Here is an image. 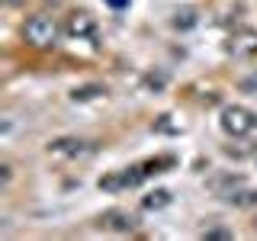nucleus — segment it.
I'll return each mask as SVG.
<instances>
[{
    "instance_id": "obj_8",
    "label": "nucleus",
    "mask_w": 257,
    "mask_h": 241,
    "mask_svg": "<svg viewBox=\"0 0 257 241\" xmlns=\"http://www.w3.org/2000/svg\"><path fill=\"white\" fill-rule=\"evenodd\" d=\"M164 206H171V190H151V193H145L142 196V209L145 212H158V209H164Z\"/></svg>"
},
{
    "instance_id": "obj_9",
    "label": "nucleus",
    "mask_w": 257,
    "mask_h": 241,
    "mask_svg": "<svg viewBox=\"0 0 257 241\" xmlns=\"http://www.w3.org/2000/svg\"><path fill=\"white\" fill-rule=\"evenodd\" d=\"M142 167H145V174H164V171H171V167H177V158L174 155H158V158H148V161H142Z\"/></svg>"
},
{
    "instance_id": "obj_15",
    "label": "nucleus",
    "mask_w": 257,
    "mask_h": 241,
    "mask_svg": "<svg viewBox=\"0 0 257 241\" xmlns=\"http://www.w3.org/2000/svg\"><path fill=\"white\" fill-rule=\"evenodd\" d=\"M238 90H241V93H247V96H257V71L238 80Z\"/></svg>"
},
{
    "instance_id": "obj_11",
    "label": "nucleus",
    "mask_w": 257,
    "mask_h": 241,
    "mask_svg": "<svg viewBox=\"0 0 257 241\" xmlns=\"http://www.w3.org/2000/svg\"><path fill=\"white\" fill-rule=\"evenodd\" d=\"M106 93V87L103 84H84V87H74L71 90V100L74 103H87V100H96V96Z\"/></svg>"
},
{
    "instance_id": "obj_5",
    "label": "nucleus",
    "mask_w": 257,
    "mask_h": 241,
    "mask_svg": "<svg viewBox=\"0 0 257 241\" xmlns=\"http://www.w3.org/2000/svg\"><path fill=\"white\" fill-rule=\"evenodd\" d=\"M64 36L71 39H93L96 36V16L90 10H71L64 16Z\"/></svg>"
},
{
    "instance_id": "obj_10",
    "label": "nucleus",
    "mask_w": 257,
    "mask_h": 241,
    "mask_svg": "<svg viewBox=\"0 0 257 241\" xmlns=\"http://www.w3.org/2000/svg\"><path fill=\"white\" fill-rule=\"evenodd\" d=\"M199 23V16H196V10L193 7H180V10L174 13V20H171V26L174 29H180V32H187V29H193Z\"/></svg>"
},
{
    "instance_id": "obj_6",
    "label": "nucleus",
    "mask_w": 257,
    "mask_h": 241,
    "mask_svg": "<svg viewBox=\"0 0 257 241\" xmlns=\"http://www.w3.org/2000/svg\"><path fill=\"white\" fill-rule=\"evenodd\" d=\"M90 151L93 145L87 139H77V135H61V139L48 142V155H58V158H84Z\"/></svg>"
},
{
    "instance_id": "obj_12",
    "label": "nucleus",
    "mask_w": 257,
    "mask_h": 241,
    "mask_svg": "<svg viewBox=\"0 0 257 241\" xmlns=\"http://www.w3.org/2000/svg\"><path fill=\"white\" fill-rule=\"evenodd\" d=\"M155 132H161V135H180L183 132V123L177 116H158L155 119Z\"/></svg>"
},
{
    "instance_id": "obj_4",
    "label": "nucleus",
    "mask_w": 257,
    "mask_h": 241,
    "mask_svg": "<svg viewBox=\"0 0 257 241\" xmlns=\"http://www.w3.org/2000/svg\"><path fill=\"white\" fill-rule=\"evenodd\" d=\"M103 231H112V235H132L139 228V215L128 212V209H106V212L96 219Z\"/></svg>"
},
{
    "instance_id": "obj_16",
    "label": "nucleus",
    "mask_w": 257,
    "mask_h": 241,
    "mask_svg": "<svg viewBox=\"0 0 257 241\" xmlns=\"http://www.w3.org/2000/svg\"><path fill=\"white\" fill-rule=\"evenodd\" d=\"M164 74H148V77H145V87H151V90H161V87H164Z\"/></svg>"
},
{
    "instance_id": "obj_2",
    "label": "nucleus",
    "mask_w": 257,
    "mask_h": 241,
    "mask_svg": "<svg viewBox=\"0 0 257 241\" xmlns=\"http://www.w3.org/2000/svg\"><path fill=\"white\" fill-rule=\"evenodd\" d=\"M219 126L225 135H231V139H241V135L254 132L257 126V112L247 109V106H225L222 116H219Z\"/></svg>"
},
{
    "instance_id": "obj_7",
    "label": "nucleus",
    "mask_w": 257,
    "mask_h": 241,
    "mask_svg": "<svg viewBox=\"0 0 257 241\" xmlns=\"http://www.w3.org/2000/svg\"><path fill=\"white\" fill-rule=\"evenodd\" d=\"M241 183H244V180H241L238 174H222V177H215V180L209 183V190H212L215 196H222V199H225V196H231V193H235Z\"/></svg>"
},
{
    "instance_id": "obj_18",
    "label": "nucleus",
    "mask_w": 257,
    "mask_h": 241,
    "mask_svg": "<svg viewBox=\"0 0 257 241\" xmlns=\"http://www.w3.org/2000/svg\"><path fill=\"white\" fill-rule=\"evenodd\" d=\"M106 4L112 7V10H122V7H128V0H106Z\"/></svg>"
},
{
    "instance_id": "obj_3",
    "label": "nucleus",
    "mask_w": 257,
    "mask_h": 241,
    "mask_svg": "<svg viewBox=\"0 0 257 241\" xmlns=\"http://www.w3.org/2000/svg\"><path fill=\"white\" fill-rule=\"evenodd\" d=\"M225 55H231V58L244 61V58H254L257 55V29L254 26H238L228 32V39L222 42Z\"/></svg>"
},
{
    "instance_id": "obj_19",
    "label": "nucleus",
    "mask_w": 257,
    "mask_h": 241,
    "mask_svg": "<svg viewBox=\"0 0 257 241\" xmlns=\"http://www.w3.org/2000/svg\"><path fill=\"white\" fill-rule=\"evenodd\" d=\"M26 0H4V7H23Z\"/></svg>"
},
{
    "instance_id": "obj_1",
    "label": "nucleus",
    "mask_w": 257,
    "mask_h": 241,
    "mask_svg": "<svg viewBox=\"0 0 257 241\" xmlns=\"http://www.w3.org/2000/svg\"><path fill=\"white\" fill-rule=\"evenodd\" d=\"M64 32V26H58V20L48 13H32L23 23V42L32 48H52L58 45V36Z\"/></svg>"
},
{
    "instance_id": "obj_13",
    "label": "nucleus",
    "mask_w": 257,
    "mask_h": 241,
    "mask_svg": "<svg viewBox=\"0 0 257 241\" xmlns=\"http://www.w3.org/2000/svg\"><path fill=\"white\" fill-rule=\"evenodd\" d=\"M225 203H231V206H238V209L257 206V190H235L231 196H225Z\"/></svg>"
},
{
    "instance_id": "obj_20",
    "label": "nucleus",
    "mask_w": 257,
    "mask_h": 241,
    "mask_svg": "<svg viewBox=\"0 0 257 241\" xmlns=\"http://www.w3.org/2000/svg\"><path fill=\"white\" fill-rule=\"evenodd\" d=\"M251 225H254V231H257V212H254V222H251Z\"/></svg>"
},
{
    "instance_id": "obj_14",
    "label": "nucleus",
    "mask_w": 257,
    "mask_h": 241,
    "mask_svg": "<svg viewBox=\"0 0 257 241\" xmlns=\"http://www.w3.org/2000/svg\"><path fill=\"white\" fill-rule=\"evenodd\" d=\"M100 187L106 190V193H122V190H125V187H122V174L112 171V174H106V177H100Z\"/></svg>"
},
{
    "instance_id": "obj_17",
    "label": "nucleus",
    "mask_w": 257,
    "mask_h": 241,
    "mask_svg": "<svg viewBox=\"0 0 257 241\" xmlns=\"http://www.w3.org/2000/svg\"><path fill=\"white\" fill-rule=\"evenodd\" d=\"M203 238H222V241H225V238H231V231H228V228H206Z\"/></svg>"
}]
</instances>
